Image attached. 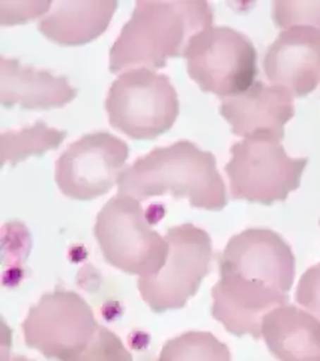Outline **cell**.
Wrapping results in <instances>:
<instances>
[{"label":"cell","instance_id":"6da1fadb","mask_svg":"<svg viewBox=\"0 0 320 361\" xmlns=\"http://www.w3.org/2000/svg\"><path fill=\"white\" fill-rule=\"evenodd\" d=\"M25 342L47 360L133 361L121 338L97 322L89 304L71 290L45 293L23 322Z\"/></svg>","mask_w":320,"mask_h":361},{"label":"cell","instance_id":"7a4b0ae2","mask_svg":"<svg viewBox=\"0 0 320 361\" xmlns=\"http://www.w3.org/2000/svg\"><path fill=\"white\" fill-rule=\"evenodd\" d=\"M212 23V8L203 0L135 2L110 50V71L116 74L137 65L164 68L170 58H184L190 39Z\"/></svg>","mask_w":320,"mask_h":361},{"label":"cell","instance_id":"3957f363","mask_svg":"<svg viewBox=\"0 0 320 361\" xmlns=\"http://www.w3.org/2000/svg\"><path fill=\"white\" fill-rule=\"evenodd\" d=\"M119 195L139 202L154 196L187 197L192 208L221 211L227 191L216 171L215 157L188 140L156 148L125 169L118 183Z\"/></svg>","mask_w":320,"mask_h":361},{"label":"cell","instance_id":"277c9868","mask_svg":"<svg viewBox=\"0 0 320 361\" xmlns=\"http://www.w3.org/2000/svg\"><path fill=\"white\" fill-rule=\"evenodd\" d=\"M94 235L104 261L123 273L152 277L163 269L168 244L154 231L140 202L116 195L98 212Z\"/></svg>","mask_w":320,"mask_h":361},{"label":"cell","instance_id":"5b68a950","mask_svg":"<svg viewBox=\"0 0 320 361\" xmlns=\"http://www.w3.org/2000/svg\"><path fill=\"white\" fill-rule=\"evenodd\" d=\"M232 158L226 164L230 193L236 200L260 205L284 202L298 190L308 164L307 158H292L284 151L281 139L253 135L235 143Z\"/></svg>","mask_w":320,"mask_h":361},{"label":"cell","instance_id":"8992f818","mask_svg":"<svg viewBox=\"0 0 320 361\" xmlns=\"http://www.w3.org/2000/svg\"><path fill=\"white\" fill-rule=\"evenodd\" d=\"M106 111L114 130L134 140H154L173 127L179 98L168 77L135 68L113 82Z\"/></svg>","mask_w":320,"mask_h":361},{"label":"cell","instance_id":"52a82bcc","mask_svg":"<svg viewBox=\"0 0 320 361\" xmlns=\"http://www.w3.org/2000/svg\"><path fill=\"white\" fill-rule=\"evenodd\" d=\"M191 80L203 92L232 98L245 92L257 77V51L244 33L232 27H208L194 35L185 50Z\"/></svg>","mask_w":320,"mask_h":361},{"label":"cell","instance_id":"ba28073f","mask_svg":"<svg viewBox=\"0 0 320 361\" xmlns=\"http://www.w3.org/2000/svg\"><path fill=\"white\" fill-rule=\"evenodd\" d=\"M164 238L168 244L166 265L158 274L137 281L142 298L155 313L185 307L209 274L212 261L211 236L197 226H173Z\"/></svg>","mask_w":320,"mask_h":361},{"label":"cell","instance_id":"9c48e42d","mask_svg":"<svg viewBox=\"0 0 320 361\" xmlns=\"http://www.w3.org/2000/svg\"><path fill=\"white\" fill-rule=\"evenodd\" d=\"M128 155V145L116 135L104 131L86 134L56 161V184L66 197L94 200L119 183Z\"/></svg>","mask_w":320,"mask_h":361},{"label":"cell","instance_id":"30bf717a","mask_svg":"<svg viewBox=\"0 0 320 361\" xmlns=\"http://www.w3.org/2000/svg\"><path fill=\"white\" fill-rule=\"evenodd\" d=\"M220 273L257 279L289 293L295 281V256L277 232L245 229L227 243L220 256Z\"/></svg>","mask_w":320,"mask_h":361},{"label":"cell","instance_id":"8fae6325","mask_svg":"<svg viewBox=\"0 0 320 361\" xmlns=\"http://www.w3.org/2000/svg\"><path fill=\"white\" fill-rule=\"evenodd\" d=\"M268 80L296 98L312 94L320 82V30L298 26L283 30L265 54Z\"/></svg>","mask_w":320,"mask_h":361},{"label":"cell","instance_id":"7c38bea8","mask_svg":"<svg viewBox=\"0 0 320 361\" xmlns=\"http://www.w3.org/2000/svg\"><path fill=\"white\" fill-rule=\"evenodd\" d=\"M293 95L285 87L254 82L245 92L226 98L220 115L241 137L273 135L284 139V127L295 116Z\"/></svg>","mask_w":320,"mask_h":361},{"label":"cell","instance_id":"4fadbf2b","mask_svg":"<svg viewBox=\"0 0 320 361\" xmlns=\"http://www.w3.org/2000/svg\"><path fill=\"white\" fill-rule=\"evenodd\" d=\"M77 94L66 77L21 65L17 59L0 58V104L5 109H59L74 101Z\"/></svg>","mask_w":320,"mask_h":361},{"label":"cell","instance_id":"5bb4252c","mask_svg":"<svg viewBox=\"0 0 320 361\" xmlns=\"http://www.w3.org/2000/svg\"><path fill=\"white\" fill-rule=\"evenodd\" d=\"M116 9V0H61L39 21L38 30L63 47H77L99 38Z\"/></svg>","mask_w":320,"mask_h":361},{"label":"cell","instance_id":"9a60e30c","mask_svg":"<svg viewBox=\"0 0 320 361\" xmlns=\"http://www.w3.org/2000/svg\"><path fill=\"white\" fill-rule=\"evenodd\" d=\"M261 337L278 361H320V321L292 304L264 316Z\"/></svg>","mask_w":320,"mask_h":361},{"label":"cell","instance_id":"2e32d148","mask_svg":"<svg viewBox=\"0 0 320 361\" xmlns=\"http://www.w3.org/2000/svg\"><path fill=\"white\" fill-rule=\"evenodd\" d=\"M66 135V131L50 128L42 121L18 131H5L0 135L2 167L8 163L16 167L30 157H42L47 151H54L62 145Z\"/></svg>","mask_w":320,"mask_h":361},{"label":"cell","instance_id":"e0dca14e","mask_svg":"<svg viewBox=\"0 0 320 361\" xmlns=\"http://www.w3.org/2000/svg\"><path fill=\"white\" fill-rule=\"evenodd\" d=\"M158 361H232V355L212 333L190 331L166 342Z\"/></svg>","mask_w":320,"mask_h":361},{"label":"cell","instance_id":"ac0fdd59","mask_svg":"<svg viewBox=\"0 0 320 361\" xmlns=\"http://www.w3.org/2000/svg\"><path fill=\"white\" fill-rule=\"evenodd\" d=\"M272 20L284 30L298 26L320 30V0H277L272 4Z\"/></svg>","mask_w":320,"mask_h":361},{"label":"cell","instance_id":"d6986e66","mask_svg":"<svg viewBox=\"0 0 320 361\" xmlns=\"http://www.w3.org/2000/svg\"><path fill=\"white\" fill-rule=\"evenodd\" d=\"M295 300L320 321V262L302 274Z\"/></svg>","mask_w":320,"mask_h":361},{"label":"cell","instance_id":"ffe728a7","mask_svg":"<svg viewBox=\"0 0 320 361\" xmlns=\"http://www.w3.org/2000/svg\"><path fill=\"white\" fill-rule=\"evenodd\" d=\"M51 6V2H0V20L2 26H16L18 23L49 13Z\"/></svg>","mask_w":320,"mask_h":361},{"label":"cell","instance_id":"44dd1931","mask_svg":"<svg viewBox=\"0 0 320 361\" xmlns=\"http://www.w3.org/2000/svg\"><path fill=\"white\" fill-rule=\"evenodd\" d=\"M9 361H33V360L26 358V357H23V355H17V357H14V358H11Z\"/></svg>","mask_w":320,"mask_h":361}]
</instances>
